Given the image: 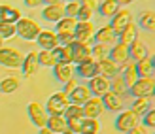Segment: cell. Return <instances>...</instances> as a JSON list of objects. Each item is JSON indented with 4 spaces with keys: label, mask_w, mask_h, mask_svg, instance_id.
Returning <instances> with one entry per match:
<instances>
[{
    "label": "cell",
    "mask_w": 155,
    "mask_h": 134,
    "mask_svg": "<svg viewBox=\"0 0 155 134\" xmlns=\"http://www.w3.org/2000/svg\"><path fill=\"white\" fill-rule=\"evenodd\" d=\"M81 8L85 10H91V11H97L98 10V0H80Z\"/></svg>",
    "instance_id": "obj_43"
},
{
    "label": "cell",
    "mask_w": 155,
    "mask_h": 134,
    "mask_svg": "<svg viewBox=\"0 0 155 134\" xmlns=\"http://www.w3.org/2000/svg\"><path fill=\"white\" fill-rule=\"evenodd\" d=\"M42 15H44V19L49 21V23L61 21V19L66 15V11H64V2H59V4H45Z\"/></svg>",
    "instance_id": "obj_12"
},
{
    "label": "cell",
    "mask_w": 155,
    "mask_h": 134,
    "mask_svg": "<svg viewBox=\"0 0 155 134\" xmlns=\"http://www.w3.org/2000/svg\"><path fill=\"white\" fill-rule=\"evenodd\" d=\"M119 6H127V4H130V2H134V0H115Z\"/></svg>",
    "instance_id": "obj_49"
},
{
    "label": "cell",
    "mask_w": 155,
    "mask_h": 134,
    "mask_svg": "<svg viewBox=\"0 0 155 134\" xmlns=\"http://www.w3.org/2000/svg\"><path fill=\"white\" fill-rule=\"evenodd\" d=\"M63 134H74V132H72V129H68V127H66V129H64V132H63Z\"/></svg>",
    "instance_id": "obj_52"
},
{
    "label": "cell",
    "mask_w": 155,
    "mask_h": 134,
    "mask_svg": "<svg viewBox=\"0 0 155 134\" xmlns=\"http://www.w3.org/2000/svg\"><path fill=\"white\" fill-rule=\"evenodd\" d=\"M102 98V104L106 109H110V112H121L123 109V96L117 93H114V91H108L104 96H100Z\"/></svg>",
    "instance_id": "obj_17"
},
{
    "label": "cell",
    "mask_w": 155,
    "mask_h": 134,
    "mask_svg": "<svg viewBox=\"0 0 155 134\" xmlns=\"http://www.w3.org/2000/svg\"><path fill=\"white\" fill-rule=\"evenodd\" d=\"M76 72L80 77H85V80H91V77H95L98 74V66H97V60H83L80 64H76Z\"/></svg>",
    "instance_id": "obj_19"
},
{
    "label": "cell",
    "mask_w": 155,
    "mask_h": 134,
    "mask_svg": "<svg viewBox=\"0 0 155 134\" xmlns=\"http://www.w3.org/2000/svg\"><path fill=\"white\" fill-rule=\"evenodd\" d=\"M4 6L6 4H0V21H2V15H4Z\"/></svg>",
    "instance_id": "obj_51"
},
{
    "label": "cell",
    "mask_w": 155,
    "mask_h": 134,
    "mask_svg": "<svg viewBox=\"0 0 155 134\" xmlns=\"http://www.w3.org/2000/svg\"><path fill=\"white\" fill-rule=\"evenodd\" d=\"M25 4H27L28 8H38V6L44 4V0H25Z\"/></svg>",
    "instance_id": "obj_47"
},
{
    "label": "cell",
    "mask_w": 155,
    "mask_h": 134,
    "mask_svg": "<svg viewBox=\"0 0 155 134\" xmlns=\"http://www.w3.org/2000/svg\"><path fill=\"white\" fill-rule=\"evenodd\" d=\"M91 96H93V94H91V89L87 87V85H78V87L68 94L70 104H78V106H83Z\"/></svg>",
    "instance_id": "obj_21"
},
{
    "label": "cell",
    "mask_w": 155,
    "mask_h": 134,
    "mask_svg": "<svg viewBox=\"0 0 155 134\" xmlns=\"http://www.w3.org/2000/svg\"><path fill=\"white\" fill-rule=\"evenodd\" d=\"M95 42L114 45L115 42H117V32H115V30H114L110 25L100 27V28H97V32H95Z\"/></svg>",
    "instance_id": "obj_15"
},
{
    "label": "cell",
    "mask_w": 155,
    "mask_h": 134,
    "mask_svg": "<svg viewBox=\"0 0 155 134\" xmlns=\"http://www.w3.org/2000/svg\"><path fill=\"white\" fill-rule=\"evenodd\" d=\"M45 127L51 129L55 134H63L64 129L68 127V121H66V117H64V115H49L48 125H45Z\"/></svg>",
    "instance_id": "obj_26"
},
{
    "label": "cell",
    "mask_w": 155,
    "mask_h": 134,
    "mask_svg": "<svg viewBox=\"0 0 155 134\" xmlns=\"http://www.w3.org/2000/svg\"><path fill=\"white\" fill-rule=\"evenodd\" d=\"M119 72L123 76V80H125L127 87H133V85L136 83V80L140 77V76H138V70H136V62L134 60H127L125 64H121L119 66Z\"/></svg>",
    "instance_id": "obj_14"
},
{
    "label": "cell",
    "mask_w": 155,
    "mask_h": 134,
    "mask_svg": "<svg viewBox=\"0 0 155 134\" xmlns=\"http://www.w3.org/2000/svg\"><path fill=\"white\" fill-rule=\"evenodd\" d=\"M0 93H2V91H0Z\"/></svg>",
    "instance_id": "obj_56"
},
{
    "label": "cell",
    "mask_w": 155,
    "mask_h": 134,
    "mask_svg": "<svg viewBox=\"0 0 155 134\" xmlns=\"http://www.w3.org/2000/svg\"><path fill=\"white\" fill-rule=\"evenodd\" d=\"M97 66H98V74H100V76H104V77H108V80H112L114 76H117V74H119V64H117V62H114L110 57H108V59H102V60H98V62H97Z\"/></svg>",
    "instance_id": "obj_18"
},
{
    "label": "cell",
    "mask_w": 155,
    "mask_h": 134,
    "mask_svg": "<svg viewBox=\"0 0 155 134\" xmlns=\"http://www.w3.org/2000/svg\"><path fill=\"white\" fill-rule=\"evenodd\" d=\"M68 106H70L68 94L64 91H59V93H53L48 98V102H45V112L49 115H64Z\"/></svg>",
    "instance_id": "obj_2"
},
{
    "label": "cell",
    "mask_w": 155,
    "mask_h": 134,
    "mask_svg": "<svg viewBox=\"0 0 155 134\" xmlns=\"http://www.w3.org/2000/svg\"><path fill=\"white\" fill-rule=\"evenodd\" d=\"M100 132V121L93 117H83L80 134H98Z\"/></svg>",
    "instance_id": "obj_32"
},
{
    "label": "cell",
    "mask_w": 155,
    "mask_h": 134,
    "mask_svg": "<svg viewBox=\"0 0 155 134\" xmlns=\"http://www.w3.org/2000/svg\"><path fill=\"white\" fill-rule=\"evenodd\" d=\"M53 76L57 77L61 83H66L68 80H72L74 77V66L68 64V62H57L55 66H53Z\"/></svg>",
    "instance_id": "obj_20"
},
{
    "label": "cell",
    "mask_w": 155,
    "mask_h": 134,
    "mask_svg": "<svg viewBox=\"0 0 155 134\" xmlns=\"http://www.w3.org/2000/svg\"><path fill=\"white\" fill-rule=\"evenodd\" d=\"M45 4H59V2H63V0H44Z\"/></svg>",
    "instance_id": "obj_50"
},
{
    "label": "cell",
    "mask_w": 155,
    "mask_h": 134,
    "mask_svg": "<svg viewBox=\"0 0 155 134\" xmlns=\"http://www.w3.org/2000/svg\"><path fill=\"white\" fill-rule=\"evenodd\" d=\"M57 34H76V27H78V17H70V15H64L61 21L55 23Z\"/></svg>",
    "instance_id": "obj_22"
},
{
    "label": "cell",
    "mask_w": 155,
    "mask_h": 134,
    "mask_svg": "<svg viewBox=\"0 0 155 134\" xmlns=\"http://www.w3.org/2000/svg\"><path fill=\"white\" fill-rule=\"evenodd\" d=\"M138 123H140V115H136L133 109H121L117 119H115V129L119 132H129Z\"/></svg>",
    "instance_id": "obj_6"
},
{
    "label": "cell",
    "mask_w": 155,
    "mask_h": 134,
    "mask_svg": "<svg viewBox=\"0 0 155 134\" xmlns=\"http://www.w3.org/2000/svg\"><path fill=\"white\" fill-rule=\"evenodd\" d=\"M15 27H17V36H21L23 40H28V42H36L38 34L42 32L40 23H36L30 17H21L15 23Z\"/></svg>",
    "instance_id": "obj_1"
},
{
    "label": "cell",
    "mask_w": 155,
    "mask_h": 134,
    "mask_svg": "<svg viewBox=\"0 0 155 134\" xmlns=\"http://www.w3.org/2000/svg\"><path fill=\"white\" fill-rule=\"evenodd\" d=\"M23 53L15 47H0V64L6 68H21L23 64Z\"/></svg>",
    "instance_id": "obj_4"
},
{
    "label": "cell",
    "mask_w": 155,
    "mask_h": 134,
    "mask_svg": "<svg viewBox=\"0 0 155 134\" xmlns=\"http://www.w3.org/2000/svg\"><path fill=\"white\" fill-rule=\"evenodd\" d=\"M36 42H38V45H40L42 49H55V47L61 45L59 34L55 32V30H44V28H42V32L38 34Z\"/></svg>",
    "instance_id": "obj_10"
},
{
    "label": "cell",
    "mask_w": 155,
    "mask_h": 134,
    "mask_svg": "<svg viewBox=\"0 0 155 134\" xmlns=\"http://www.w3.org/2000/svg\"><path fill=\"white\" fill-rule=\"evenodd\" d=\"M133 112L136 113V115H144L146 112L150 109V98H134V102H133Z\"/></svg>",
    "instance_id": "obj_38"
},
{
    "label": "cell",
    "mask_w": 155,
    "mask_h": 134,
    "mask_svg": "<svg viewBox=\"0 0 155 134\" xmlns=\"http://www.w3.org/2000/svg\"><path fill=\"white\" fill-rule=\"evenodd\" d=\"M151 62H153V70H155V55L151 57Z\"/></svg>",
    "instance_id": "obj_54"
},
{
    "label": "cell",
    "mask_w": 155,
    "mask_h": 134,
    "mask_svg": "<svg viewBox=\"0 0 155 134\" xmlns=\"http://www.w3.org/2000/svg\"><path fill=\"white\" fill-rule=\"evenodd\" d=\"M117 40L123 42V44H127V45H130L134 40H138V25H136L134 21H130L129 25L117 34Z\"/></svg>",
    "instance_id": "obj_23"
},
{
    "label": "cell",
    "mask_w": 155,
    "mask_h": 134,
    "mask_svg": "<svg viewBox=\"0 0 155 134\" xmlns=\"http://www.w3.org/2000/svg\"><path fill=\"white\" fill-rule=\"evenodd\" d=\"M129 53H130V60H134V62L150 55L148 45H146L142 40H134L133 44H130V45H129Z\"/></svg>",
    "instance_id": "obj_25"
},
{
    "label": "cell",
    "mask_w": 155,
    "mask_h": 134,
    "mask_svg": "<svg viewBox=\"0 0 155 134\" xmlns=\"http://www.w3.org/2000/svg\"><path fill=\"white\" fill-rule=\"evenodd\" d=\"M93 13H95V11L85 10V8H80V13H78V21H91Z\"/></svg>",
    "instance_id": "obj_44"
},
{
    "label": "cell",
    "mask_w": 155,
    "mask_h": 134,
    "mask_svg": "<svg viewBox=\"0 0 155 134\" xmlns=\"http://www.w3.org/2000/svg\"><path fill=\"white\" fill-rule=\"evenodd\" d=\"M110 91H114V93H117V94H125L127 91H129V87H127V83H125V80H123V76L121 74H117V76H114L112 80H110Z\"/></svg>",
    "instance_id": "obj_35"
},
{
    "label": "cell",
    "mask_w": 155,
    "mask_h": 134,
    "mask_svg": "<svg viewBox=\"0 0 155 134\" xmlns=\"http://www.w3.org/2000/svg\"><path fill=\"white\" fill-rule=\"evenodd\" d=\"M110 47L112 45H108V44H98L95 42L91 45V53H93V60H102V59H108L110 57Z\"/></svg>",
    "instance_id": "obj_31"
},
{
    "label": "cell",
    "mask_w": 155,
    "mask_h": 134,
    "mask_svg": "<svg viewBox=\"0 0 155 134\" xmlns=\"http://www.w3.org/2000/svg\"><path fill=\"white\" fill-rule=\"evenodd\" d=\"M27 112H28V117H30V121H32L38 129H44L45 125H48V119H49V113L45 112V106H42L40 102H30L28 108H27Z\"/></svg>",
    "instance_id": "obj_7"
},
{
    "label": "cell",
    "mask_w": 155,
    "mask_h": 134,
    "mask_svg": "<svg viewBox=\"0 0 155 134\" xmlns=\"http://www.w3.org/2000/svg\"><path fill=\"white\" fill-rule=\"evenodd\" d=\"M64 117L70 119V117H85L83 115V106H78V104H70L64 112Z\"/></svg>",
    "instance_id": "obj_40"
},
{
    "label": "cell",
    "mask_w": 155,
    "mask_h": 134,
    "mask_svg": "<svg viewBox=\"0 0 155 134\" xmlns=\"http://www.w3.org/2000/svg\"><path fill=\"white\" fill-rule=\"evenodd\" d=\"M142 117H144V123L142 125H144L146 129H155V108H150Z\"/></svg>",
    "instance_id": "obj_41"
},
{
    "label": "cell",
    "mask_w": 155,
    "mask_h": 134,
    "mask_svg": "<svg viewBox=\"0 0 155 134\" xmlns=\"http://www.w3.org/2000/svg\"><path fill=\"white\" fill-rule=\"evenodd\" d=\"M23 17L21 11L13 6H4V15H2V21L4 23H17Z\"/></svg>",
    "instance_id": "obj_36"
},
{
    "label": "cell",
    "mask_w": 155,
    "mask_h": 134,
    "mask_svg": "<svg viewBox=\"0 0 155 134\" xmlns=\"http://www.w3.org/2000/svg\"><path fill=\"white\" fill-rule=\"evenodd\" d=\"M4 45V38H2V34H0V47Z\"/></svg>",
    "instance_id": "obj_53"
},
{
    "label": "cell",
    "mask_w": 155,
    "mask_h": 134,
    "mask_svg": "<svg viewBox=\"0 0 155 134\" xmlns=\"http://www.w3.org/2000/svg\"><path fill=\"white\" fill-rule=\"evenodd\" d=\"M17 89H19V77H15V76H8L0 81V91L6 93V94H10Z\"/></svg>",
    "instance_id": "obj_34"
},
{
    "label": "cell",
    "mask_w": 155,
    "mask_h": 134,
    "mask_svg": "<svg viewBox=\"0 0 155 134\" xmlns=\"http://www.w3.org/2000/svg\"><path fill=\"white\" fill-rule=\"evenodd\" d=\"M40 68V60H38V51H30L25 55L23 59V64H21V70H23V76H34Z\"/></svg>",
    "instance_id": "obj_13"
},
{
    "label": "cell",
    "mask_w": 155,
    "mask_h": 134,
    "mask_svg": "<svg viewBox=\"0 0 155 134\" xmlns=\"http://www.w3.org/2000/svg\"><path fill=\"white\" fill-rule=\"evenodd\" d=\"M38 134H55V132H53L51 129H48V127H44V129H40V132H38Z\"/></svg>",
    "instance_id": "obj_48"
},
{
    "label": "cell",
    "mask_w": 155,
    "mask_h": 134,
    "mask_svg": "<svg viewBox=\"0 0 155 134\" xmlns=\"http://www.w3.org/2000/svg\"><path fill=\"white\" fill-rule=\"evenodd\" d=\"M129 91L134 98H151L155 94V77L153 76L138 77L133 87H129Z\"/></svg>",
    "instance_id": "obj_3"
},
{
    "label": "cell",
    "mask_w": 155,
    "mask_h": 134,
    "mask_svg": "<svg viewBox=\"0 0 155 134\" xmlns=\"http://www.w3.org/2000/svg\"><path fill=\"white\" fill-rule=\"evenodd\" d=\"M0 34H2L4 40H10V38L17 36V27H15V23H4V21H0Z\"/></svg>",
    "instance_id": "obj_37"
},
{
    "label": "cell",
    "mask_w": 155,
    "mask_h": 134,
    "mask_svg": "<svg viewBox=\"0 0 155 134\" xmlns=\"http://www.w3.org/2000/svg\"><path fill=\"white\" fill-rule=\"evenodd\" d=\"M110 59L117 64H125L127 60H130V53H129V45L123 44V42H115L110 47Z\"/></svg>",
    "instance_id": "obj_11"
},
{
    "label": "cell",
    "mask_w": 155,
    "mask_h": 134,
    "mask_svg": "<svg viewBox=\"0 0 155 134\" xmlns=\"http://www.w3.org/2000/svg\"><path fill=\"white\" fill-rule=\"evenodd\" d=\"M87 87L91 89L93 96H104V94L110 91V80L104 77V76H100V74H97L95 77H91V80H89Z\"/></svg>",
    "instance_id": "obj_9"
},
{
    "label": "cell",
    "mask_w": 155,
    "mask_h": 134,
    "mask_svg": "<svg viewBox=\"0 0 155 134\" xmlns=\"http://www.w3.org/2000/svg\"><path fill=\"white\" fill-rule=\"evenodd\" d=\"M119 10L121 8H119V4L115 2V0H102V2L98 4V13L102 15V17H110L112 19Z\"/></svg>",
    "instance_id": "obj_28"
},
{
    "label": "cell",
    "mask_w": 155,
    "mask_h": 134,
    "mask_svg": "<svg viewBox=\"0 0 155 134\" xmlns=\"http://www.w3.org/2000/svg\"><path fill=\"white\" fill-rule=\"evenodd\" d=\"M66 121H68V129H72V132H74V134H80L83 117H70V119H66Z\"/></svg>",
    "instance_id": "obj_42"
},
{
    "label": "cell",
    "mask_w": 155,
    "mask_h": 134,
    "mask_svg": "<svg viewBox=\"0 0 155 134\" xmlns=\"http://www.w3.org/2000/svg\"><path fill=\"white\" fill-rule=\"evenodd\" d=\"M72 47H74V62H76V64H80V62H83V60L93 59L91 45L81 44V42H74V44H72Z\"/></svg>",
    "instance_id": "obj_24"
},
{
    "label": "cell",
    "mask_w": 155,
    "mask_h": 134,
    "mask_svg": "<svg viewBox=\"0 0 155 134\" xmlns=\"http://www.w3.org/2000/svg\"><path fill=\"white\" fill-rule=\"evenodd\" d=\"M153 134H155V132H153Z\"/></svg>",
    "instance_id": "obj_57"
},
{
    "label": "cell",
    "mask_w": 155,
    "mask_h": 134,
    "mask_svg": "<svg viewBox=\"0 0 155 134\" xmlns=\"http://www.w3.org/2000/svg\"><path fill=\"white\" fill-rule=\"evenodd\" d=\"M80 8H81L80 0H70V2L64 4V11H66V15H70V17H78V13H80Z\"/></svg>",
    "instance_id": "obj_39"
},
{
    "label": "cell",
    "mask_w": 155,
    "mask_h": 134,
    "mask_svg": "<svg viewBox=\"0 0 155 134\" xmlns=\"http://www.w3.org/2000/svg\"><path fill=\"white\" fill-rule=\"evenodd\" d=\"M130 21H133V13H130L129 10H119V11H117V13H115L114 17H112L110 27H112V28L115 30V32L119 34V32H121V30L129 25Z\"/></svg>",
    "instance_id": "obj_16"
},
{
    "label": "cell",
    "mask_w": 155,
    "mask_h": 134,
    "mask_svg": "<svg viewBox=\"0 0 155 134\" xmlns=\"http://www.w3.org/2000/svg\"><path fill=\"white\" fill-rule=\"evenodd\" d=\"M38 60H40V66H48V68H53L59 62L57 53L53 49H40L38 51Z\"/></svg>",
    "instance_id": "obj_27"
},
{
    "label": "cell",
    "mask_w": 155,
    "mask_h": 134,
    "mask_svg": "<svg viewBox=\"0 0 155 134\" xmlns=\"http://www.w3.org/2000/svg\"><path fill=\"white\" fill-rule=\"evenodd\" d=\"M127 134H148V129H146L144 125H140V123H138L136 127H133V129H130Z\"/></svg>",
    "instance_id": "obj_46"
},
{
    "label": "cell",
    "mask_w": 155,
    "mask_h": 134,
    "mask_svg": "<svg viewBox=\"0 0 155 134\" xmlns=\"http://www.w3.org/2000/svg\"><path fill=\"white\" fill-rule=\"evenodd\" d=\"M95 32H97V27H95V23H93V21H78L76 42L93 45V44H95Z\"/></svg>",
    "instance_id": "obj_5"
},
{
    "label": "cell",
    "mask_w": 155,
    "mask_h": 134,
    "mask_svg": "<svg viewBox=\"0 0 155 134\" xmlns=\"http://www.w3.org/2000/svg\"><path fill=\"white\" fill-rule=\"evenodd\" d=\"M136 70H138V76L140 77H146V76H151L153 74V62H151V57H144L140 60H136Z\"/></svg>",
    "instance_id": "obj_33"
},
{
    "label": "cell",
    "mask_w": 155,
    "mask_h": 134,
    "mask_svg": "<svg viewBox=\"0 0 155 134\" xmlns=\"http://www.w3.org/2000/svg\"><path fill=\"white\" fill-rule=\"evenodd\" d=\"M68 2H70V0H68Z\"/></svg>",
    "instance_id": "obj_55"
},
{
    "label": "cell",
    "mask_w": 155,
    "mask_h": 134,
    "mask_svg": "<svg viewBox=\"0 0 155 134\" xmlns=\"http://www.w3.org/2000/svg\"><path fill=\"white\" fill-rule=\"evenodd\" d=\"M138 25H140L144 30H150V32H155V11L146 10L138 15Z\"/></svg>",
    "instance_id": "obj_29"
},
{
    "label": "cell",
    "mask_w": 155,
    "mask_h": 134,
    "mask_svg": "<svg viewBox=\"0 0 155 134\" xmlns=\"http://www.w3.org/2000/svg\"><path fill=\"white\" fill-rule=\"evenodd\" d=\"M104 104L100 96H91L87 102L83 104V115L85 117H93V119H98L100 115L104 113Z\"/></svg>",
    "instance_id": "obj_8"
},
{
    "label": "cell",
    "mask_w": 155,
    "mask_h": 134,
    "mask_svg": "<svg viewBox=\"0 0 155 134\" xmlns=\"http://www.w3.org/2000/svg\"><path fill=\"white\" fill-rule=\"evenodd\" d=\"M53 51L57 53V59H59L61 62L74 64V47H72V44H70V45H59V47H55Z\"/></svg>",
    "instance_id": "obj_30"
},
{
    "label": "cell",
    "mask_w": 155,
    "mask_h": 134,
    "mask_svg": "<svg viewBox=\"0 0 155 134\" xmlns=\"http://www.w3.org/2000/svg\"><path fill=\"white\" fill-rule=\"evenodd\" d=\"M76 87H78V81H76L74 77H72V80H68V81L64 83V89H63V91H64L66 94H70V93H72V91H74Z\"/></svg>",
    "instance_id": "obj_45"
}]
</instances>
